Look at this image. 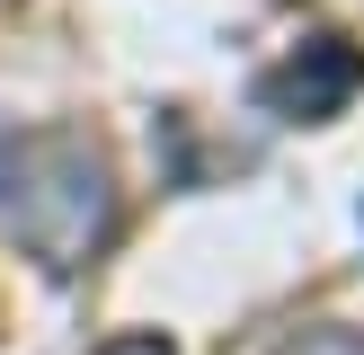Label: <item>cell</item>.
<instances>
[{
    "mask_svg": "<svg viewBox=\"0 0 364 355\" xmlns=\"http://www.w3.org/2000/svg\"><path fill=\"white\" fill-rule=\"evenodd\" d=\"M0 213L45 266H89V248L116 222L107 151L89 133H18L0 142Z\"/></svg>",
    "mask_w": 364,
    "mask_h": 355,
    "instance_id": "6da1fadb",
    "label": "cell"
},
{
    "mask_svg": "<svg viewBox=\"0 0 364 355\" xmlns=\"http://www.w3.org/2000/svg\"><path fill=\"white\" fill-rule=\"evenodd\" d=\"M107 355H169V337H116Z\"/></svg>",
    "mask_w": 364,
    "mask_h": 355,
    "instance_id": "277c9868",
    "label": "cell"
},
{
    "mask_svg": "<svg viewBox=\"0 0 364 355\" xmlns=\"http://www.w3.org/2000/svg\"><path fill=\"white\" fill-rule=\"evenodd\" d=\"M276 355H364V337L355 329H302V337H284Z\"/></svg>",
    "mask_w": 364,
    "mask_h": 355,
    "instance_id": "3957f363",
    "label": "cell"
},
{
    "mask_svg": "<svg viewBox=\"0 0 364 355\" xmlns=\"http://www.w3.org/2000/svg\"><path fill=\"white\" fill-rule=\"evenodd\" d=\"M355 89H364V53L338 45V36H311V45H294V53L258 80V106L284 116V124H320V116H338Z\"/></svg>",
    "mask_w": 364,
    "mask_h": 355,
    "instance_id": "7a4b0ae2",
    "label": "cell"
}]
</instances>
